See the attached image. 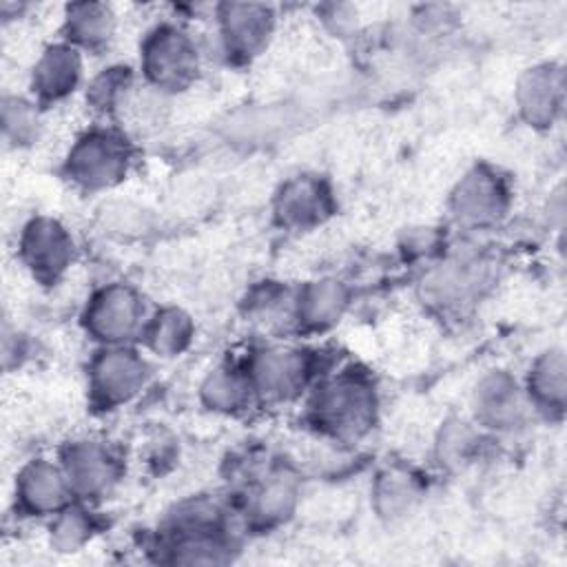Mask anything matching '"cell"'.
<instances>
[{
	"mask_svg": "<svg viewBox=\"0 0 567 567\" xmlns=\"http://www.w3.org/2000/svg\"><path fill=\"white\" fill-rule=\"evenodd\" d=\"M337 210L332 184L317 173H299L279 184L272 197V217L286 230H312Z\"/></svg>",
	"mask_w": 567,
	"mask_h": 567,
	"instance_id": "obj_14",
	"label": "cell"
},
{
	"mask_svg": "<svg viewBox=\"0 0 567 567\" xmlns=\"http://www.w3.org/2000/svg\"><path fill=\"white\" fill-rule=\"evenodd\" d=\"M137 86L140 84L131 66H106L86 84V104L111 124H117Z\"/></svg>",
	"mask_w": 567,
	"mask_h": 567,
	"instance_id": "obj_25",
	"label": "cell"
},
{
	"mask_svg": "<svg viewBox=\"0 0 567 567\" xmlns=\"http://www.w3.org/2000/svg\"><path fill=\"white\" fill-rule=\"evenodd\" d=\"M148 315L144 295L133 284L106 281L89 295L80 323L97 346H128L140 343Z\"/></svg>",
	"mask_w": 567,
	"mask_h": 567,
	"instance_id": "obj_5",
	"label": "cell"
},
{
	"mask_svg": "<svg viewBox=\"0 0 567 567\" xmlns=\"http://www.w3.org/2000/svg\"><path fill=\"white\" fill-rule=\"evenodd\" d=\"M58 461L71 485L75 501L95 505L106 498L124 478L126 463L122 452L106 439L80 436L64 443Z\"/></svg>",
	"mask_w": 567,
	"mask_h": 567,
	"instance_id": "obj_7",
	"label": "cell"
},
{
	"mask_svg": "<svg viewBox=\"0 0 567 567\" xmlns=\"http://www.w3.org/2000/svg\"><path fill=\"white\" fill-rule=\"evenodd\" d=\"M259 403H288L310 392L323 372L315 350L292 343H266L241 361Z\"/></svg>",
	"mask_w": 567,
	"mask_h": 567,
	"instance_id": "obj_4",
	"label": "cell"
},
{
	"mask_svg": "<svg viewBox=\"0 0 567 567\" xmlns=\"http://www.w3.org/2000/svg\"><path fill=\"white\" fill-rule=\"evenodd\" d=\"M40 113H42V106L31 95L29 97H22V95L9 97L7 95L2 102L4 142L16 148L33 144L38 140L40 126H42Z\"/></svg>",
	"mask_w": 567,
	"mask_h": 567,
	"instance_id": "obj_27",
	"label": "cell"
},
{
	"mask_svg": "<svg viewBox=\"0 0 567 567\" xmlns=\"http://www.w3.org/2000/svg\"><path fill=\"white\" fill-rule=\"evenodd\" d=\"M199 403L221 416H237L248 412L257 401L252 383L239 363H221L213 368L197 388Z\"/></svg>",
	"mask_w": 567,
	"mask_h": 567,
	"instance_id": "obj_21",
	"label": "cell"
},
{
	"mask_svg": "<svg viewBox=\"0 0 567 567\" xmlns=\"http://www.w3.org/2000/svg\"><path fill=\"white\" fill-rule=\"evenodd\" d=\"M352 303V290L337 277H319L295 288L292 326L306 334L334 328Z\"/></svg>",
	"mask_w": 567,
	"mask_h": 567,
	"instance_id": "obj_18",
	"label": "cell"
},
{
	"mask_svg": "<svg viewBox=\"0 0 567 567\" xmlns=\"http://www.w3.org/2000/svg\"><path fill=\"white\" fill-rule=\"evenodd\" d=\"M117 31L115 9L106 2H73L62 13V40L78 51H104Z\"/></svg>",
	"mask_w": 567,
	"mask_h": 567,
	"instance_id": "obj_20",
	"label": "cell"
},
{
	"mask_svg": "<svg viewBox=\"0 0 567 567\" xmlns=\"http://www.w3.org/2000/svg\"><path fill=\"white\" fill-rule=\"evenodd\" d=\"M195 339V321L179 306H162L151 310L140 343L157 359L182 357Z\"/></svg>",
	"mask_w": 567,
	"mask_h": 567,
	"instance_id": "obj_22",
	"label": "cell"
},
{
	"mask_svg": "<svg viewBox=\"0 0 567 567\" xmlns=\"http://www.w3.org/2000/svg\"><path fill=\"white\" fill-rule=\"evenodd\" d=\"M78 255L71 230L55 217L35 215L18 233V261L40 284H58Z\"/></svg>",
	"mask_w": 567,
	"mask_h": 567,
	"instance_id": "obj_10",
	"label": "cell"
},
{
	"mask_svg": "<svg viewBox=\"0 0 567 567\" xmlns=\"http://www.w3.org/2000/svg\"><path fill=\"white\" fill-rule=\"evenodd\" d=\"M215 27L219 49L228 62L246 64L268 49L277 27V13L270 4L224 2L215 7Z\"/></svg>",
	"mask_w": 567,
	"mask_h": 567,
	"instance_id": "obj_13",
	"label": "cell"
},
{
	"mask_svg": "<svg viewBox=\"0 0 567 567\" xmlns=\"http://www.w3.org/2000/svg\"><path fill=\"white\" fill-rule=\"evenodd\" d=\"M308 423L337 445H357L377 425L379 390L374 379L354 365L323 372L310 388Z\"/></svg>",
	"mask_w": 567,
	"mask_h": 567,
	"instance_id": "obj_1",
	"label": "cell"
},
{
	"mask_svg": "<svg viewBox=\"0 0 567 567\" xmlns=\"http://www.w3.org/2000/svg\"><path fill=\"white\" fill-rule=\"evenodd\" d=\"M523 381L534 414L545 419H560L567 403V361L560 346H549L538 352Z\"/></svg>",
	"mask_w": 567,
	"mask_h": 567,
	"instance_id": "obj_19",
	"label": "cell"
},
{
	"mask_svg": "<svg viewBox=\"0 0 567 567\" xmlns=\"http://www.w3.org/2000/svg\"><path fill=\"white\" fill-rule=\"evenodd\" d=\"M16 509L31 518H53L75 501L60 461L31 458L16 474Z\"/></svg>",
	"mask_w": 567,
	"mask_h": 567,
	"instance_id": "obj_15",
	"label": "cell"
},
{
	"mask_svg": "<svg viewBox=\"0 0 567 567\" xmlns=\"http://www.w3.org/2000/svg\"><path fill=\"white\" fill-rule=\"evenodd\" d=\"M202 73V49L195 35L177 22L151 27L140 44V78L151 91L177 95L190 89Z\"/></svg>",
	"mask_w": 567,
	"mask_h": 567,
	"instance_id": "obj_3",
	"label": "cell"
},
{
	"mask_svg": "<svg viewBox=\"0 0 567 567\" xmlns=\"http://www.w3.org/2000/svg\"><path fill=\"white\" fill-rule=\"evenodd\" d=\"M492 279V264L478 252L443 255L421 284L423 301L439 310H461L485 292Z\"/></svg>",
	"mask_w": 567,
	"mask_h": 567,
	"instance_id": "obj_11",
	"label": "cell"
},
{
	"mask_svg": "<svg viewBox=\"0 0 567 567\" xmlns=\"http://www.w3.org/2000/svg\"><path fill=\"white\" fill-rule=\"evenodd\" d=\"M509 177L492 164H474L458 177L450 190L447 208L452 219L467 230H485L509 213L512 206Z\"/></svg>",
	"mask_w": 567,
	"mask_h": 567,
	"instance_id": "obj_8",
	"label": "cell"
},
{
	"mask_svg": "<svg viewBox=\"0 0 567 567\" xmlns=\"http://www.w3.org/2000/svg\"><path fill=\"white\" fill-rule=\"evenodd\" d=\"M241 483V516L246 518V525L255 529H272L295 514L299 483L292 472L277 465L255 463Z\"/></svg>",
	"mask_w": 567,
	"mask_h": 567,
	"instance_id": "obj_12",
	"label": "cell"
},
{
	"mask_svg": "<svg viewBox=\"0 0 567 567\" xmlns=\"http://www.w3.org/2000/svg\"><path fill=\"white\" fill-rule=\"evenodd\" d=\"M151 363L135 346H97L86 368L89 403L113 412L135 401L151 381Z\"/></svg>",
	"mask_w": 567,
	"mask_h": 567,
	"instance_id": "obj_6",
	"label": "cell"
},
{
	"mask_svg": "<svg viewBox=\"0 0 567 567\" xmlns=\"http://www.w3.org/2000/svg\"><path fill=\"white\" fill-rule=\"evenodd\" d=\"M514 102L520 120L538 131L551 128L565 109V71L558 62H538L516 82Z\"/></svg>",
	"mask_w": 567,
	"mask_h": 567,
	"instance_id": "obj_16",
	"label": "cell"
},
{
	"mask_svg": "<svg viewBox=\"0 0 567 567\" xmlns=\"http://www.w3.org/2000/svg\"><path fill=\"white\" fill-rule=\"evenodd\" d=\"M423 487L416 474L408 467L390 465L383 467L372 483V507L377 516L385 520H396L408 516L421 501Z\"/></svg>",
	"mask_w": 567,
	"mask_h": 567,
	"instance_id": "obj_23",
	"label": "cell"
},
{
	"mask_svg": "<svg viewBox=\"0 0 567 567\" xmlns=\"http://www.w3.org/2000/svg\"><path fill=\"white\" fill-rule=\"evenodd\" d=\"M100 532L97 514L91 503L73 501L53 518H49V543L60 554H71L82 549Z\"/></svg>",
	"mask_w": 567,
	"mask_h": 567,
	"instance_id": "obj_26",
	"label": "cell"
},
{
	"mask_svg": "<svg viewBox=\"0 0 567 567\" xmlns=\"http://www.w3.org/2000/svg\"><path fill=\"white\" fill-rule=\"evenodd\" d=\"M84 80V53L60 40L40 51L29 73L31 97L44 109L69 100Z\"/></svg>",
	"mask_w": 567,
	"mask_h": 567,
	"instance_id": "obj_17",
	"label": "cell"
},
{
	"mask_svg": "<svg viewBox=\"0 0 567 567\" xmlns=\"http://www.w3.org/2000/svg\"><path fill=\"white\" fill-rule=\"evenodd\" d=\"M483 430L472 419L450 416L434 436V461L445 472H461L472 465L483 443Z\"/></svg>",
	"mask_w": 567,
	"mask_h": 567,
	"instance_id": "obj_24",
	"label": "cell"
},
{
	"mask_svg": "<svg viewBox=\"0 0 567 567\" xmlns=\"http://www.w3.org/2000/svg\"><path fill=\"white\" fill-rule=\"evenodd\" d=\"M470 410L472 421L489 434H514L534 414L523 381L509 370L485 372L472 390Z\"/></svg>",
	"mask_w": 567,
	"mask_h": 567,
	"instance_id": "obj_9",
	"label": "cell"
},
{
	"mask_svg": "<svg viewBox=\"0 0 567 567\" xmlns=\"http://www.w3.org/2000/svg\"><path fill=\"white\" fill-rule=\"evenodd\" d=\"M135 162L131 135L111 122L78 133L64 155L62 173L80 190L102 193L126 179Z\"/></svg>",
	"mask_w": 567,
	"mask_h": 567,
	"instance_id": "obj_2",
	"label": "cell"
}]
</instances>
